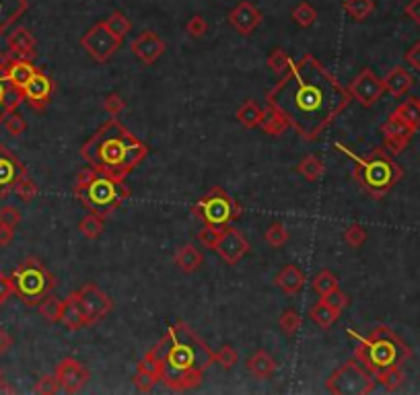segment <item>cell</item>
<instances>
[{"mask_svg": "<svg viewBox=\"0 0 420 395\" xmlns=\"http://www.w3.org/2000/svg\"><path fill=\"white\" fill-rule=\"evenodd\" d=\"M124 181L126 179L89 167L78 173L72 194L82 202L85 208H89V212L101 218H109L130 198V190Z\"/></svg>", "mask_w": 420, "mask_h": 395, "instance_id": "cell-4", "label": "cell"}, {"mask_svg": "<svg viewBox=\"0 0 420 395\" xmlns=\"http://www.w3.org/2000/svg\"><path fill=\"white\" fill-rule=\"evenodd\" d=\"M136 369H142V371H146V373H151V375H155V377H163V363H161V354H159V350L157 348H153L140 363H138V367Z\"/></svg>", "mask_w": 420, "mask_h": 395, "instance_id": "cell-45", "label": "cell"}, {"mask_svg": "<svg viewBox=\"0 0 420 395\" xmlns=\"http://www.w3.org/2000/svg\"><path fill=\"white\" fill-rule=\"evenodd\" d=\"M351 93L311 54H305L266 93V101L276 105L297 134L313 142L349 107Z\"/></svg>", "mask_w": 420, "mask_h": 395, "instance_id": "cell-1", "label": "cell"}, {"mask_svg": "<svg viewBox=\"0 0 420 395\" xmlns=\"http://www.w3.org/2000/svg\"><path fill=\"white\" fill-rule=\"evenodd\" d=\"M373 375H375V381L382 383L388 392H396L404 383V373H402L400 367H390V369L377 371Z\"/></svg>", "mask_w": 420, "mask_h": 395, "instance_id": "cell-35", "label": "cell"}, {"mask_svg": "<svg viewBox=\"0 0 420 395\" xmlns=\"http://www.w3.org/2000/svg\"><path fill=\"white\" fill-rule=\"evenodd\" d=\"M406 62L412 66V68H417V70H420V41H417L408 52H406Z\"/></svg>", "mask_w": 420, "mask_h": 395, "instance_id": "cell-57", "label": "cell"}, {"mask_svg": "<svg viewBox=\"0 0 420 395\" xmlns=\"http://www.w3.org/2000/svg\"><path fill=\"white\" fill-rule=\"evenodd\" d=\"M159 381H161L159 377H155V375H151V373H146V371H142V369H136V373H134V377H132L134 387H136L138 392H142V394L153 392V387H155Z\"/></svg>", "mask_w": 420, "mask_h": 395, "instance_id": "cell-47", "label": "cell"}, {"mask_svg": "<svg viewBox=\"0 0 420 395\" xmlns=\"http://www.w3.org/2000/svg\"><path fill=\"white\" fill-rule=\"evenodd\" d=\"M237 350L233 348V346H221L217 352H212V363L214 365H219L221 369H231V367H235L237 365Z\"/></svg>", "mask_w": 420, "mask_h": 395, "instance_id": "cell-46", "label": "cell"}, {"mask_svg": "<svg viewBox=\"0 0 420 395\" xmlns=\"http://www.w3.org/2000/svg\"><path fill=\"white\" fill-rule=\"evenodd\" d=\"M21 225V212L16 206H2L0 208V227L16 229Z\"/></svg>", "mask_w": 420, "mask_h": 395, "instance_id": "cell-52", "label": "cell"}, {"mask_svg": "<svg viewBox=\"0 0 420 395\" xmlns=\"http://www.w3.org/2000/svg\"><path fill=\"white\" fill-rule=\"evenodd\" d=\"M14 239V229H8V227H0V247H6L10 245Z\"/></svg>", "mask_w": 420, "mask_h": 395, "instance_id": "cell-60", "label": "cell"}, {"mask_svg": "<svg viewBox=\"0 0 420 395\" xmlns=\"http://www.w3.org/2000/svg\"><path fill=\"white\" fill-rule=\"evenodd\" d=\"M62 326L68 328L70 332H78L80 328L89 326L87 324V315L82 311V305L78 301V293H70L64 299V309H62Z\"/></svg>", "mask_w": 420, "mask_h": 395, "instance_id": "cell-22", "label": "cell"}, {"mask_svg": "<svg viewBox=\"0 0 420 395\" xmlns=\"http://www.w3.org/2000/svg\"><path fill=\"white\" fill-rule=\"evenodd\" d=\"M78 301H80V305H82V311H85V315H87V324H89V326L101 321V319H103L105 315H109L111 309H113L111 299H109L99 286H95L93 282H87V284L78 291Z\"/></svg>", "mask_w": 420, "mask_h": 395, "instance_id": "cell-12", "label": "cell"}, {"mask_svg": "<svg viewBox=\"0 0 420 395\" xmlns=\"http://www.w3.org/2000/svg\"><path fill=\"white\" fill-rule=\"evenodd\" d=\"M344 8L346 12L355 19V21H365L373 8H375V2L373 0H346L344 2Z\"/></svg>", "mask_w": 420, "mask_h": 395, "instance_id": "cell-41", "label": "cell"}, {"mask_svg": "<svg viewBox=\"0 0 420 395\" xmlns=\"http://www.w3.org/2000/svg\"><path fill=\"white\" fill-rule=\"evenodd\" d=\"M33 392L39 395L58 394V392H60V383H58L56 375H43V377L35 383Z\"/></svg>", "mask_w": 420, "mask_h": 395, "instance_id": "cell-53", "label": "cell"}, {"mask_svg": "<svg viewBox=\"0 0 420 395\" xmlns=\"http://www.w3.org/2000/svg\"><path fill=\"white\" fill-rule=\"evenodd\" d=\"M291 16H293V21H295L297 25H301V27H311V25L316 23V19H318V10H316L309 2H299V4L293 8Z\"/></svg>", "mask_w": 420, "mask_h": 395, "instance_id": "cell-39", "label": "cell"}, {"mask_svg": "<svg viewBox=\"0 0 420 395\" xmlns=\"http://www.w3.org/2000/svg\"><path fill=\"white\" fill-rule=\"evenodd\" d=\"M14 295V284L12 278L4 272H0V307Z\"/></svg>", "mask_w": 420, "mask_h": 395, "instance_id": "cell-56", "label": "cell"}, {"mask_svg": "<svg viewBox=\"0 0 420 395\" xmlns=\"http://www.w3.org/2000/svg\"><path fill=\"white\" fill-rule=\"evenodd\" d=\"M278 365L276 361L266 352V350H258L250 361H247V371L256 377V379H268L276 373Z\"/></svg>", "mask_w": 420, "mask_h": 395, "instance_id": "cell-27", "label": "cell"}, {"mask_svg": "<svg viewBox=\"0 0 420 395\" xmlns=\"http://www.w3.org/2000/svg\"><path fill=\"white\" fill-rule=\"evenodd\" d=\"M163 363V385L171 392H188L200 385L204 371L212 365L210 348L184 324L177 321L155 346Z\"/></svg>", "mask_w": 420, "mask_h": 395, "instance_id": "cell-2", "label": "cell"}, {"mask_svg": "<svg viewBox=\"0 0 420 395\" xmlns=\"http://www.w3.org/2000/svg\"><path fill=\"white\" fill-rule=\"evenodd\" d=\"M103 109H105L111 117H118V115L126 109V101L122 99V95L111 93V95L105 97V101H103Z\"/></svg>", "mask_w": 420, "mask_h": 395, "instance_id": "cell-54", "label": "cell"}, {"mask_svg": "<svg viewBox=\"0 0 420 395\" xmlns=\"http://www.w3.org/2000/svg\"><path fill=\"white\" fill-rule=\"evenodd\" d=\"M10 348H12V338H10V334H8L4 328H0V357H4Z\"/></svg>", "mask_w": 420, "mask_h": 395, "instance_id": "cell-58", "label": "cell"}, {"mask_svg": "<svg viewBox=\"0 0 420 395\" xmlns=\"http://www.w3.org/2000/svg\"><path fill=\"white\" fill-rule=\"evenodd\" d=\"M328 392L336 395H365L375 387V375L357 359L344 363L328 379Z\"/></svg>", "mask_w": 420, "mask_h": 395, "instance_id": "cell-9", "label": "cell"}, {"mask_svg": "<svg viewBox=\"0 0 420 395\" xmlns=\"http://www.w3.org/2000/svg\"><path fill=\"white\" fill-rule=\"evenodd\" d=\"M266 64H268V68H270L272 72H276V74H285V72L291 70V66H293L295 62L289 58V54H287L283 47H276V49L270 52Z\"/></svg>", "mask_w": 420, "mask_h": 395, "instance_id": "cell-36", "label": "cell"}, {"mask_svg": "<svg viewBox=\"0 0 420 395\" xmlns=\"http://www.w3.org/2000/svg\"><path fill=\"white\" fill-rule=\"evenodd\" d=\"M186 31H188V35H192V37H202V35H206V31H208V23H206V19H204L202 14H194V16L186 23Z\"/></svg>", "mask_w": 420, "mask_h": 395, "instance_id": "cell-55", "label": "cell"}, {"mask_svg": "<svg viewBox=\"0 0 420 395\" xmlns=\"http://www.w3.org/2000/svg\"><path fill=\"white\" fill-rule=\"evenodd\" d=\"M6 49L10 58L33 60L35 58V37L27 27H16L6 37Z\"/></svg>", "mask_w": 420, "mask_h": 395, "instance_id": "cell-19", "label": "cell"}, {"mask_svg": "<svg viewBox=\"0 0 420 395\" xmlns=\"http://www.w3.org/2000/svg\"><path fill=\"white\" fill-rule=\"evenodd\" d=\"M309 315H311V319L320 326V328H324V330H330L334 324H336V319L340 317L324 299L322 301H318L313 307H311V311H309Z\"/></svg>", "mask_w": 420, "mask_h": 395, "instance_id": "cell-31", "label": "cell"}, {"mask_svg": "<svg viewBox=\"0 0 420 395\" xmlns=\"http://www.w3.org/2000/svg\"><path fill=\"white\" fill-rule=\"evenodd\" d=\"M311 284H313L316 293H320V297H326L328 293L338 289V278L330 270H322V272H318V276L313 278Z\"/></svg>", "mask_w": 420, "mask_h": 395, "instance_id": "cell-43", "label": "cell"}, {"mask_svg": "<svg viewBox=\"0 0 420 395\" xmlns=\"http://www.w3.org/2000/svg\"><path fill=\"white\" fill-rule=\"evenodd\" d=\"M398 117H402L410 128H415V130H419L420 128V105H419V99H408V101H404L402 105H398L396 107V111H394Z\"/></svg>", "mask_w": 420, "mask_h": 395, "instance_id": "cell-34", "label": "cell"}, {"mask_svg": "<svg viewBox=\"0 0 420 395\" xmlns=\"http://www.w3.org/2000/svg\"><path fill=\"white\" fill-rule=\"evenodd\" d=\"M334 146L355 161L353 175L357 183L373 198H384L404 177L402 167L396 161H392V155H388L386 148H375L369 155L359 157L351 148L342 146L340 142H336Z\"/></svg>", "mask_w": 420, "mask_h": 395, "instance_id": "cell-6", "label": "cell"}, {"mask_svg": "<svg viewBox=\"0 0 420 395\" xmlns=\"http://www.w3.org/2000/svg\"><path fill=\"white\" fill-rule=\"evenodd\" d=\"M27 0H0V35L27 10Z\"/></svg>", "mask_w": 420, "mask_h": 395, "instance_id": "cell-29", "label": "cell"}, {"mask_svg": "<svg viewBox=\"0 0 420 395\" xmlns=\"http://www.w3.org/2000/svg\"><path fill=\"white\" fill-rule=\"evenodd\" d=\"M175 264H177L179 270L192 274V272H196V270L204 264V256H202L200 249H196L192 243H188V245H181V247L177 249V253H175Z\"/></svg>", "mask_w": 420, "mask_h": 395, "instance_id": "cell-28", "label": "cell"}, {"mask_svg": "<svg viewBox=\"0 0 420 395\" xmlns=\"http://www.w3.org/2000/svg\"><path fill=\"white\" fill-rule=\"evenodd\" d=\"M419 105H420V97H419Z\"/></svg>", "mask_w": 420, "mask_h": 395, "instance_id": "cell-63", "label": "cell"}, {"mask_svg": "<svg viewBox=\"0 0 420 395\" xmlns=\"http://www.w3.org/2000/svg\"><path fill=\"white\" fill-rule=\"evenodd\" d=\"M351 97L355 101H359L363 107H371L375 101H379V97L386 93V84L384 78H379L371 68H363L359 72V76L346 87Z\"/></svg>", "mask_w": 420, "mask_h": 395, "instance_id": "cell-11", "label": "cell"}, {"mask_svg": "<svg viewBox=\"0 0 420 395\" xmlns=\"http://www.w3.org/2000/svg\"><path fill=\"white\" fill-rule=\"evenodd\" d=\"M384 84H386V91L390 95L402 97V95H406L412 89L415 78H412V74L406 68L396 66V68H392V72H388V76L384 78Z\"/></svg>", "mask_w": 420, "mask_h": 395, "instance_id": "cell-24", "label": "cell"}, {"mask_svg": "<svg viewBox=\"0 0 420 395\" xmlns=\"http://www.w3.org/2000/svg\"><path fill=\"white\" fill-rule=\"evenodd\" d=\"M278 326H280V330H283L287 336H295V334L301 330V326H303V317H301L299 311H295V309H285L283 315H280V319H278Z\"/></svg>", "mask_w": 420, "mask_h": 395, "instance_id": "cell-40", "label": "cell"}, {"mask_svg": "<svg viewBox=\"0 0 420 395\" xmlns=\"http://www.w3.org/2000/svg\"><path fill=\"white\" fill-rule=\"evenodd\" d=\"M194 214L208 227L225 229L241 216V206L233 200L225 190L212 188L206 196H202L192 208Z\"/></svg>", "mask_w": 420, "mask_h": 395, "instance_id": "cell-8", "label": "cell"}, {"mask_svg": "<svg viewBox=\"0 0 420 395\" xmlns=\"http://www.w3.org/2000/svg\"><path fill=\"white\" fill-rule=\"evenodd\" d=\"M105 27L118 37V39H124L128 33H130V29H132V25H130V21L120 12V10H115V12H111L105 21Z\"/></svg>", "mask_w": 420, "mask_h": 395, "instance_id": "cell-37", "label": "cell"}, {"mask_svg": "<svg viewBox=\"0 0 420 395\" xmlns=\"http://www.w3.org/2000/svg\"><path fill=\"white\" fill-rule=\"evenodd\" d=\"M25 173L27 171L21 159L12 150H8L4 144H0V198L8 196Z\"/></svg>", "mask_w": 420, "mask_h": 395, "instance_id": "cell-17", "label": "cell"}, {"mask_svg": "<svg viewBox=\"0 0 420 395\" xmlns=\"http://www.w3.org/2000/svg\"><path fill=\"white\" fill-rule=\"evenodd\" d=\"M148 155V146L140 142L118 117H109L82 146L80 157L95 169L126 179Z\"/></svg>", "mask_w": 420, "mask_h": 395, "instance_id": "cell-3", "label": "cell"}, {"mask_svg": "<svg viewBox=\"0 0 420 395\" xmlns=\"http://www.w3.org/2000/svg\"><path fill=\"white\" fill-rule=\"evenodd\" d=\"M23 91L14 89L12 84H8L2 76H0V124L4 122V117L10 111H16L19 105L23 103Z\"/></svg>", "mask_w": 420, "mask_h": 395, "instance_id": "cell-26", "label": "cell"}, {"mask_svg": "<svg viewBox=\"0 0 420 395\" xmlns=\"http://www.w3.org/2000/svg\"><path fill=\"white\" fill-rule=\"evenodd\" d=\"M221 235H223V229H219V227H208V225H206V227L198 233V239H200V243H202L204 247L214 249L217 243L221 241Z\"/></svg>", "mask_w": 420, "mask_h": 395, "instance_id": "cell-50", "label": "cell"}, {"mask_svg": "<svg viewBox=\"0 0 420 395\" xmlns=\"http://www.w3.org/2000/svg\"><path fill=\"white\" fill-rule=\"evenodd\" d=\"M16 196H19V200H23V202H31V200H35L37 198V194H39V188H37V183L25 173L19 181H16V185H14V190H12Z\"/></svg>", "mask_w": 420, "mask_h": 395, "instance_id": "cell-42", "label": "cell"}, {"mask_svg": "<svg viewBox=\"0 0 420 395\" xmlns=\"http://www.w3.org/2000/svg\"><path fill=\"white\" fill-rule=\"evenodd\" d=\"M56 379L60 383V390L66 394H78L87 381H89V371L72 357H66L58 363L56 367Z\"/></svg>", "mask_w": 420, "mask_h": 395, "instance_id": "cell-15", "label": "cell"}, {"mask_svg": "<svg viewBox=\"0 0 420 395\" xmlns=\"http://www.w3.org/2000/svg\"><path fill=\"white\" fill-rule=\"evenodd\" d=\"M229 23L241 33V35H250L260 23H262V12L247 0L239 2L231 12H229Z\"/></svg>", "mask_w": 420, "mask_h": 395, "instance_id": "cell-20", "label": "cell"}, {"mask_svg": "<svg viewBox=\"0 0 420 395\" xmlns=\"http://www.w3.org/2000/svg\"><path fill=\"white\" fill-rule=\"evenodd\" d=\"M122 39H118L103 21L95 23L82 37H80V45L85 47V52L95 60V62H107L120 47Z\"/></svg>", "mask_w": 420, "mask_h": 395, "instance_id": "cell-10", "label": "cell"}, {"mask_svg": "<svg viewBox=\"0 0 420 395\" xmlns=\"http://www.w3.org/2000/svg\"><path fill=\"white\" fill-rule=\"evenodd\" d=\"M4 128H6V132L10 134V136H21L25 130H27V122H25V117L19 113V111H10L6 117H4Z\"/></svg>", "mask_w": 420, "mask_h": 395, "instance_id": "cell-48", "label": "cell"}, {"mask_svg": "<svg viewBox=\"0 0 420 395\" xmlns=\"http://www.w3.org/2000/svg\"><path fill=\"white\" fill-rule=\"evenodd\" d=\"M103 221H105V218H101V216L89 212V214L78 223V229H80V233H82L87 239H97V237L103 233V227H105Z\"/></svg>", "mask_w": 420, "mask_h": 395, "instance_id": "cell-38", "label": "cell"}, {"mask_svg": "<svg viewBox=\"0 0 420 395\" xmlns=\"http://www.w3.org/2000/svg\"><path fill=\"white\" fill-rule=\"evenodd\" d=\"M406 14H408L417 25H420V0H410V2H408Z\"/></svg>", "mask_w": 420, "mask_h": 395, "instance_id": "cell-59", "label": "cell"}, {"mask_svg": "<svg viewBox=\"0 0 420 395\" xmlns=\"http://www.w3.org/2000/svg\"><path fill=\"white\" fill-rule=\"evenodd\" d=\"M349 336L357 340L355 359L361 361L371 373H377L390 367H400L404 361L412 357V350L388 326H379L371 330L369 336H357L355 330H349Z\"/></svg>", "mask_w": 420, "mask_h": 395, "instance_id": "cell-5", "label": "cell"}, {"mask_svg": "<svg viewBox=\"0 0 420 395\" xmlns=\"http://www.w3.org/2000/svg\"><path fill=\"white\" fill-rule=\"evenodd\" d=\"M344 241H346L351 247L359 249V247L367 241V229L361 227V225H351V227L344 231Z\"/></svg>", "mask_w": 420, "mask_h": 395, "instance_id": "cell-49", "label": "cell"}, {"mask_svg": "<svg viewBox=\"0 0 420 395\" xmlns=\"http://www.w3.org/2000/svg\"><path fill=\"white\" fill-rule=\"evenodd\" d=\"M8 62H10V56H8V54H4V52H0V76L4 74V70H6V66H8Z\"/></svg>", "mask_w": 420, "mask_h": 395, "instance_id": "cell-61", "label": "cell"}, {"mask_svg": "<svg viewBox=\"0 0 420 395\" xmlns=\"http://www.w3.org/2000/svg\"><path fill=\"white\" fill-rule=\"evenodd\" d=\"M132 54L146 66L155 64L167 49L165 41L155 33V31H142L132 43H130Z\"/></svg>", "mask_w": 420, "mask_h": 395, "instance_id": "cell-18", "label": "cell"}, {"mask_svg": "<svg viewBox=\"0 0 420 395\" xmlns=\"http://www.w3.org/2000/svg\"><path fill=\"white\" fill-rule=\"evenodd\" d=\"M264 237H266V243H268L270 247L280 249V247L289 241V231H287V227H285L283 223H274V225L268 227V231H266Z\"/></svg>", "mask_w": 420, "mask_h": 395, "instance_id": "cell-44", "label": "cell"}, {"mask_svg": "<svg viewBox=\"0 0 420 395\" xmlns=\"http://www.w3.org/2000/svg\"><path fill=\"white\" fill-rule=\"evenodd\" d=\"M260 128H262L266 134H270V136H283V134L291 128V124H289V120L285 117V113H283L276 105H272V103L266 101V107L262 109Z\"/></svg>", "mask_w": 420, "mask_h": 395, "instance_id": "cell-23", "label": "cell"}, {"mask_svg": "<svg viewBox=\"0 0 420 395\" xmlns=\"http://www.w3.org/2000/svg\"><path fill=\"white\" fill-rule=\"evenodd\" d=\"M10 278H12V284H14V295L25 305H35L37 307L56 289V278L52 276V272L37 258L23 260L14 268Z\"/></svg>", "mask_w": 420, "mask_h": 395, "instance_id": "cell-7", "label": "cell"}, {"mask_svg": "<svg viewBox=\"0 0 420 395\" xmlns=\"http://www.w3.org/2000/svg\"><path fill=\"white\" fill-rule=\"evenodd\" d=\"M35 72H37V68H35L33 60H19V58H10V62H8V66H6V70H4V74H2V78H4L8 84H12L14 89L23 91Z\"/></svg>", "mask_w": 420, "mask_h": 395, "instance_id": "cell-21", "label": "cell"}, {"mask_svg": "<svg viewBox=\"0 0 420 395\" xmlns=\"http://www.w3.org/2000/svg\"><path fill=\"white\" fill-rule=\"evenodd\" d=\"M235 117L239 120V124H243L245 128H258L260 120H262V107H258L256 101L247 99L235 113Z\"/></svg>", "mask_w": 420, "mask_h": 395, "instance_id": "cell-33", "label": "cell"}, {"mask_svg": "<svg viewBox=\"0 0 420 395\" xmlns=\"http://www.w3.org/2000/svg\"><path fill=\"white\" fill-rule=\"evenodd\" d=\"M415 132H417V130L410 128L402 117H398L396 113H392V115L388 117V122L382 126L386 153H388V155H400V153H404V148L410 144Z\"/></svg>", "mask_w": 420, "mask_h": 395, "instance_id": "cell-13", "label": "cell"}, {"mask_svg": "<svg viewBox=\"0 0 420 395\" xmlns=\"http://www.w3.org/2000/svg\"><path fill=\"white\" fill-rule=\"evenodd\" d=\"M250 241H247V237L239 231V229H235V227H225L223 229V235H221V241L217 243V247H214V251L229 264V266H235L239 260H243L247 253H250Z\"/></svg>", "mask_w": 420, "mask_h": 395, "instance_id": "cell-14", "label": "cell"}, {"mask_svg": "<svg viewBox=\"0 0 420 395\" xmlns=\"http://www.w3.org/2000/svg\"><path fill=\"white\" fill-rule=\"evenodd\" d=\"M52 93H54L52 76L37 68V72L31 76V80L23 89V99L27 101L29 107H33L35 111H41V109L47 107V103L52 99Z\"/></svg>", "mask_w": 420, "mask_h": 395, "instance_id": "cell-16", "label": "cell"}, {"mask_svg": "<svg viewBox=\"0 0 420 395\" xmlns=\"http://www.w3.org/2000/svg\"><path fill=\"white\" fill-rule=\"evenodd\" d=\"M326 167L322 163V159L318 155H307L299 165H297V173L303 175L307 181H318L324 175Z\"/></svg>", "mask_w": 420, "mask_h": 395, "instance_id": "cell-32", "label": "cell"}, {"mask_svg": "<svg viewBox=\"0 0 420 395\" xmlns=\"http://www.w3.org/2000/svg\"><path fill=\"white\" fill-rule=\"evenodd\" d=\"M0 390H4V392H12L6 383H4V377H2V373H0Z\"/></svg>", "mask_w": 420, "mask_h": 395, "instance_id": "cell-62", "label": "cell"}, {"mask_svg": "<svg viewBox=\"0 0 420 395\" xmlns=\"http://www.w3.org/2000/svg\"><path fill=\"white\" fill-rule=\"evenodd\" d=\"M39 315L47 321V324H58L62 319V309H64V301L54 297L52 293L37 305Z\"/></svg>", "mask_w": 420, "mask_h": 395, "instance_id": "cell-30", "label": "cell"}, {"mask_svg": "<svg viewBox=\"0 0 420 395\" xmlns=\"http://www.w3.org/2000/svg\"><path fill=\"white\" fill-rule=\"evenodd\" d=\"M322 299H324V301H326V303H328V305H330V307H332V309H334L338 315H340V313H342V311L349 307V303H351V301H349V297H346V295H344L340 289H334L332 293H328V295H326V297H322Z\"/></svg>", "mask_w": 420, "mask_h": 395, "instance_id": "cell-51", "label": "cell"}, {"mask_svg": "<svg viewBox=\"0 0 420 395\" xmlns=\"http://www.w3.org/2000/svg\"><path fill=\"white\" fill-rule=\"evenodd\" d=\"M274 282H276V286H280L287 295H297V293H301L303 286H305V274H303L297 266L289 264V266H285V268L276 274Z\"/></svg>", "mask_w": 420, "mask_h": 395, "instance_id": "cell-25", "label": "cell"}]
</instances>
